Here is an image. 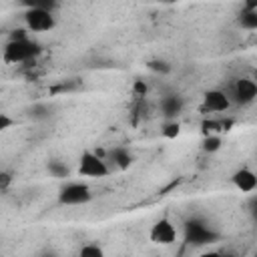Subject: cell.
<instances>
[{"mask_svg":"<svg viewBox=\"0 0 257 257\" xmlns=\"http://www.w3.org/2000/svg\"><path fill=\"white\" fill-rule=\"evenodd\" d=\"M249 209H251V215H253V219L257 221V197H253V199L249 201Z\"/></svg>","mask_w":257,"mask_h":257,"instance_id":"cell-25","label":"cell"},{"mask_svg":"<svg viewBox=\"0 0 257 257\" xmlns=\"http://www.w3.org/2000/svg\"><path fill=\"white\" fill-rule=\"evenodd\" d=\"M151 241L155 245H173L177 241V229L175 225L169 221V219H159L153 227H151V233H149Z\"/></svg>","mask_w":257,"mask_h":257,"instance_id":"cell-7","label":"cell"},{"mask_svg":"<svg viewBox=\"0 0 257 257\" xmlns=\"http://www.w3.org/2000/svg\"><path fill=\"white\" fill-rule=\"evenodd\" d=\"M106 159L112 161V165H114L116 169H120V171H124V169H128V167L133 165V155H131V151L124 149V147H114V149H110Z\"/></svg>","mask_w":257,"mask_h":257,"instance_id":"cell-11","label":"cell"},{"mask_svg":"<svg viewBox=\"0 0 257 257\" xmlns=\"http://www.w3.org/2000/svg\"><path fill=\"white\" fill-rule=\"evenodd\" d=\"M231 126H233V120H231V118H223V120H221V128H223V133H225V131H231Z\"/></svg>","mask_w":257,"mask_h":257,"instance_id":"cell-26","label":"cell"},{"mask_svg":"<svg viewBox=\"0 0 257 257\" xmlns=\"http://www.w3.org/2000/svg\"><path fill=\"white\" fill-rule=\"evenodd\" d=\"M42 52L40 44L26 38V40H8L4 46V60L10 64H18V62H28L34 60L38 54Z\"/></svg>","mask_w":257,"mask_h":257,"instance_id":"cell-1","label":"cell"},{"mask_svg":"<svg viewBox=\"0 0 257 257\" xmlns=\"http://www.w3.org/2000/svg\"><path fill=\"white\" fill-rule=\"evenodd\" d=\"M92 199V191L86 183H64L58 191V203L60 205H84Z\"/></svg>","mask_w":257,"mask_h":257,"instance_id":"cell-4","label":"cell"},{"mask_svg":"<svg viewBox=\"0 0 257 257\" xmlns=\"http://www.w3.org/2000/svg\"><path fill=\"white\" fill-rule=\"evenodd\" d=\"M46 169H48V173H50L52 177H56V179H66V177L70 175L68 167H66L62 161H58V159H52V161H48Z\"/></svg>","mask_w":257,"mask_h":257,"instance_id":"cell-13","label":"cell"},{"mask_svg":"<svg viewBox=\"0 0 257 257\" xmlns=\"http://www.w3.org/2000/svg\"><path fill=\"white\" fill-rule=\"evenodd\" d=\"M14 124H16L14 118H10L6 112H0V131H8V128L14 126Z\"/></svg>","mask_w":257,"mask_h":257,"instance_id":"cell-21","label":"cell"},{"mask_svg":"<svg viewBox=\"0 0 257 257\" xmlns=\"http://www.w3.org/2000/svg\"><path fill=\"white\" fill-rule=\"evenodd\" d=\"M22 4H26V8H46V10H52L58 0H20Z\"/></svg>","mask_w":257,"mask_h":257,"instance_id":"cell-19","label":"cell"},{"mask_svg":"<svg viewBox=\"0 0 257 257\" xmlns=\"http://www.w3.org/2000/svg\"><path fill=\"white\" fill-rule=\"evenodd\" d=\"M241 10H257V0H243Z\"/></svg>","mask_w":257,"mask_h":257,"instance_id":"cell-24","label":"cell"},{"mask_svg":"<svg viewBox=\"0 0 257 257\" xmlns=\"http://www.w3.org/2000/svg\"><path fill=\"white\" fill-rule=\"evenodd\" d=\"M108 159L96 155L94 151H84L78 159V175L80 177H88V179H102L110 173L108 165H106Z\"/></svg>","mask_w":257,"mask_h":257,"instance_id":"cell-3","label":"cell"},{"mask_svg":"<svg viewBox=\"0 0 257 257\" xmlns=\"http://www.w3.org/2000/svg\"><path fill=\"white\" fill-rule=\"evenodd\" d=\"M253 80L257 82V70H253Z\"/></svg>","mask_w":257,"mask_h":257,"instance_id":"cell-27","label":"cell"},{"mask_svg":"<svg viewBox=\"0 0 257 257\" xmlns=\"http://www.w3.org/2000/svg\"><path fill=\"white\" fill-rule=\"evenodd\" d=\"M227 94H229L231 102H235L239 106H247L257 98V82L253 78H247V76L237 78L231 84V90Z\"/></svg>","mask_w":257,"mask_h":257,"instance_id":"cell-6","label":"cell"},{"mask_svg":"<svg viewBox=\"0 0 257 257\" xmlns=\"http://www.w3.org/2000/svg\"><path fill=\"white\" fill-rule=\"evenodd\" d=\"M10 183H12V175H10L8 171H2V173H0V189L6 191Z\"/></svg>","mask_w":257,"mask_h":257,"instance_id":"cell-23","label":"cell"},{"mask_svg":"<svg viewBox=\"0 0 257 257\" xmlns=\"http://www.w3.org/2000/svg\"><path fill=\"white\" fill-rule=\"evenodd\" d=\"M82 257H102L104 255V251H102V247L100 245H96V243H84L82 247H80V251H78Z\"/></svg>","mask_w":257,"mask_h":257,"instance_id":"cell-18","label":"cell"},{"mask_svg":"<svg viewBox=\"0 0 257 257\" xmlns=\"http://www.w3.org/2000/svg\"><path fill=\"white\" fill-rule=\"evenodd\" d=\"M237 22L243 30H257V10H241Z\"/></svg>","mask_w":257,"mask_h":257,"instance_id":"cell-12","label":"cell"},{"mask_svg":"<svg viewBox=\"0 0 257 257\" xmlns=\"http://www.w3.org/2000/svg\"><path fill=\"white\" fill-rule=\"evenodd\" d=\"M147 68L157 72V74H169L171 72V64L167 60H161V58H153L147 62Z\"/></svg>","mask_w":257,"mask_h":257,"instance_id":"cell-16","label":"cell"},{"mask_svg":"<svg viewBox=\"0 0 257 257\" xmlns=\"http://www.w3.org/2000/svg\"><path fill=\"white\" fill-rule=\"evenodd\" d=\"M28 38V28H14L10 32V40H26Z\"/></svg>","mask_w":257,"mask_h":257,"instance_id":"cell-22","label":"cell"},{"mask_svg":"<svg viewBox=\"0 0 257 257\" xmlns=\"http://www.w3.org/2000/svg\"><path fill=\"white\" fill-rule=\"evenodd\" d=\"M179 133H181V124H179V120H177V118L167 120V122L163 124V128H161V135H163L165 139H177V137H179Z\"/></svg>","mask_w":257,"mask_h":257,"instance_id":"cell-15","label":"cell"},{"mask_svg":"<svg viewBox=\"0 0 257 257\" xmlns=\"http://www.w3.org/2000/svg\"><path fill=\"white\" fill-rule=\"evenodd\" d=\"M147 92H149V84H147L145 80L137 78V80L133 82V94L139 96V98H143V96H147Z\"/></svg>","mask_w":257,"mask_h":257,"instance_id":"cell-20","label":"cell"},{"mask_svg":"<svg viewBox=\"0 0 257 257\" xmlns=\"http://www.w3.org/2000/svg\"><path fill=\"white\" fill-rule=\"evenodd\" d=\"M231 181H233V185H235L241 193H253V191L257 189V173L251 171L249 167L237 169V171L233 173Z\"/></svg>","mask_w":257,"mask_h":257,"instance_id":"cell-9","label":"cell"},{"mask_svg":"<svg viewBox=\"0 0 257 257\" xmlns=\"http://www.w3.org/2000/svg\"><path fill=\"white\" fill-rule=\"evenodd\" d=\"M255 255H257V251H255Z\"/></svg>","mask_w":257,"mask_h":257,"instance_id":"cell-28","label":"cell"},{"mask_svg":"<svg viewBox=\"0 0 257 257\" xmlns=\"http://www.w3.org/2000/svg\"><path fill=\"white\" fill-rule=\"evenodd\" d=\"M185 241L189 245H211L219 241V233L201 219H189L185 223Z\"/></svg>","mask_w":257,"mask_h":257,"instance_id":"cell-2","label":"cell"},{"mask_svg":"<svg viewBox=\"0 0 257 257\" xmlns=\"http://www.w3.org/2000/svg\"><path fill=\"white\" fill-rule=\"evenodd\" d=\"M231 106V98L227 94V90H219V88H211L203 94V110L205 112H225Z\"/></svg>","mask_w":257,"mask_h":257,"instance_id":"cell-8","label":"cell"},{"mask_svg":"<svg viewBox=\"0 0 257 257\" xmlns=\"http://www.w3.org/2000/svg\"><path fill=\"white\" fill-rule=\"evenodd\" d=\"M201 131H203V137H205V135H219V133H223V128H221V120L205 118V120L201 122Z\"/></svg>","mask_w":257,"mask_h":257,"instance_id":"cell-17","label":"cell"},{"mask_svg":"<svg viewBox=\"0 0 257 257\" xmlns=\"http://www.w3.org/2000/svg\"><path fill=\"white\" fill-rule=\"evenodd\" d=\"M24 24L30 32H50L56 26V18L52 10L46 8H26Z\"/></svg>","mask_w":257,"mask_h":257,"instance_id":"cell-5","label":"cell"},{"mask_svg":"<svg viewBox=\"0 0 257 257\" xmlns=\"http://www.w3.org/2000/svg\"><path fill=\"white\" fill-rule=\"evenodd\" d=\"M183 106H185V102L179 94H167V96L161 98V112L167 120L177 118L183 112Z\"/></svg>","mask_w":257,"mask_h":257,"instance_id":"cell-10","label":"cell"},{"mask_svg":"<svg viewBox=\"0 0 257 257\" xmlns=\"http://www.w3.org/2000/svg\"><path fill=\"white\" fill-rule=\"evenodd\" d=\"M221 137L219 135H205L203 137V143H201V149L205 153H217L221 149Z\"/></svg>","mask_w":257,"mask_h":257,"instance_id":"cell-14","label":"cell"}]
</instances>
